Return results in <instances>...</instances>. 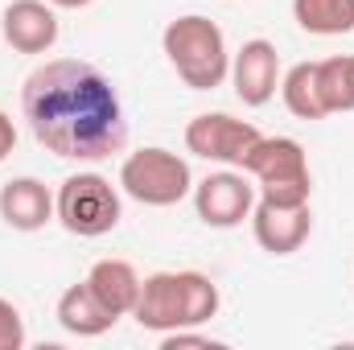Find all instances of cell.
I'll return each mask as SVG.
<instances>
[{"label":"cell","instance_id":"obj_1","mask_svg":"<svg viewBox=\"0 0 354 350\" xmlns=\"http://www.w3.org/2000/svg\"><path fill=\"white\" fill-rule=\"evenodd\" d=\"M21 111L33 140L62 161H107L128 145L124 103L111 79L83 58H54L21 87Z\"/></svg>","mask_w":354,"mask_h":350},{"label":"cell","instance_id":"obj_2","mask_svg":"<svg viewBox=\"0 0 354 350\" xmlns=\"http://www.w3.org/2000/svg\"><path fill=\"white\" fill-rule=\"evenodd\" d=\"M214 313H218V284L202 272H153V276H145L136 309H132L140 330H153V334L206 326Z\"/></svg>","mask_w":354,"mask_h":350},{"label":"cell","instance_id":"obj_3","mask_svg":"<svg viewBox=\"0 0 354 350\" xmlns=\"http://www.w3.org/2000/svg\"><path fill=\"white\" fill-rule=\"evenodd\" d=\"M165 58L177 71V79L194 91H214L223 87V79L231 75V54H227V37L210 17H177L161 33Z\"/></svg>","mask_w":354,"mask_h":350},{"label":"cell","instance_id":"obj_4","mask_svg":"<svg viewBox=\"0 0 354 350\" xmlns=\"http://www.w3.org/2000/svg\"><path fill=\"white\" fill-rule=\"evenodd\" d=\"M243 174L256 177V194L280 206H301L313 194L309 157L292 136H260L243 157Z\"/></svg>","mask_w":354,"mask_h":350},{"label":"cell","instance_id":"obj_5","mask_svg":"<svg viewBox=\"0 0 354 350\" xmlns=\"http://www.w3.org/2000/svg\"><path fill=\"white\" fill-rule=\"evenodd\" d=\"M54 219L79 235V239H99L107 231L120 227L124 206H120V190L103 174H71L58 185L54 198Z\"/></svg>","mask_w":354,"mask_h":350},{"label":"cell","instance_id":"obj_6","mask_svg":"<svg viewBox=\"0 0 354 350\" xmlns=\"http://www.w3.org/2000/svg\"><path fill=\"white\" fill-rule=\"evenodd\" d=\"M120 185L140 206H177L194 190V174L169 149H136L120 165Z\"/></svg>","mask_w":354,"mask_h":350},{"label":"cell","instance_id":"obj_7","mask_svg":"<svg viewBox=\"0 0 354 350\" xmlns=\"http://www.w3.org/2000/svg\"><path fill=\"white\" fill-rule=\"evenodd\" d=\"M264 132L248 120H235L227 111H206V116H194L185 124V149L194 157H206V161H218V165H235L243 169V157L252 153V145L260 140Z\"/></svg>","mask_w":354,"mask_h":350},{"label":"cell","instance_id":"obj_8","mask_svg":"<svg viewBox=\"0 0 354 350\" xmlns=\"http://www.w3.org/2000/svg\"><path fill=\"white\" fill-rule=\"evenodd\" d=\"M252 206H256V185L243 174L223 169L194 185V210L206 227H218V231L239 227L243 219H252Z\"/></svg>","mask_w":354,"mask_h":350},{"label":"cell","instance_id":"obj_9","mask_svg":"<svg viewBox=\"0 0 354 350\" xmlns=\"http://www.w3.org/2000/svg\"><path fill=\"white\" fill-rule=\"evenodd\" d=\"M252 231H256V243L272 252V256H292L305 248L309 231H313V214H309V202L301 206H280V202H268L256 198L252 206Z\"/></svg>","mask_w":354,"mask_h":350},{"label":"cell","instance_id":"obj_10","mask_svg":"<svg viewBox=\"0 0 354 350\" xmlns=\"http://www.w3.org/2000/svg\"><path fill=\"white\" fill-rule=\"evenodd\" d=\"M231 83L235 95L248 107H264L280 87V54L268 37H252L243 42V50L231 58Z\"/></svg>","mask_w":354,"mask_h":350},{"label":"cell","instance_id":"obj_11","mask_svg":"<svg viewBox=\"0 0 354 350\" xmlns=\"http://www.w3.org/2000/svg\"><path fill=\"white\" fill-rule=\"evenodd\" d=\"M0 29L17 54H46L58 42V17L50 0H12L0 17Z\"/></svg>","mask_w":354,"mask_h":350},{"label":"cell","instance_id":"obj_12","mask_svg":"<svg viewBox=\"0 0 354 350\" xmlns=\"http://www.w3.org/2000/svg\"><path fill=\"white\" fill-rule=\"evenodd\" d=\"M0 219L12 231H41L54 219V194L37 177H12L0 185Z\"/></svg>","mask_w":354,"mask_h":350},{"label":"cell","instance_id":"obj_13","mask_svg":"<svg viewBox=\"0 0 354 350\" xmlns=\"http://www.w3.org/2000/svg\"><path fill=\"white\" fill-rule=\"evenodd\" d=\"M87 288L95 293V301L120 322L136 309V297H140V276L128 260H99L91 264L87 272Z\"/></svg>","mask_w":354,"mask_h":350},{"label":"cell","instance_id":"obj_14","mask_svg":"<svg viewBox=\"0 0 354 350\" xmlns=\"http://www.w3.org/2000/svg\"><path fill=\"white\" fill-rule=\"evenodd\" d=\"M58 326L66 334H75V338H99V334H107L115 326V317L95 301V293H91L87 280H83V284H71L58 297Z\"/></svg>","mask_w":354,"mask_h":350},{"label":"cell","instance_id":"obj_15","mask_svg":"<svg viewBox=\"0 0 354 350\" xmlns=\"http://www.w3.org/2000/svg\"><path fill=\"white\" fill-rule=\"evenodd\" d=\"M292 17L305 33L342 37L354 29V0H292Z\"/></svg>","mask_w":354,"mask_h":350},{"label":"cell","instance_id":"obj_16","mask_svg":"<svg viewBox=\"0 0 354 350\" xmlns=\"http://www.w3.org/2000/svg\"><path fill=\"white\" fill-rule=\"evenodd\" d=\"M280 95L284 107L297 120H326V103H322V87H317V62H297L284 79H280Z\"/></svg>","mask_w":354,"mask_h":350},{"label":"cell","instance_id":"obj_17","mask_svg":"<svg viewBox=\"0 0 354 350\" xmlns=\"http://www.w3.org/2000/svg\"><path fill=\"white\" fill-rule=\"evenodd\" d=\"M317 87H322V103L330 116L354 111V54L317 62Z\"/></svg>","mask_w":354,"mask_h":350},{"label":"cell","instance_id":"obj_18","mask_svg":"<svg viewBox=\"0 0 354 350\" xmlns=\"http://www.w3.org/2000/svg\"><path fill=\"white\" fill-rule=\"evenodd\" d=\"M25 347V317L12 301L0 297V350H21Z\"/></svg>","mask_w":354,"mask_h":350},{"label":"cell","instance_id":"obj_19","mask_svg":"<svg viewBox=\"0 0 354 350\" xmlns=\"http://www.w3.org/2000/svg\"><path fill=\"white\" fill-rule=\"evenodd\" d=\"M12 149H17V128H12V120L0 111V161H4Z\"/></svg>","mask_w":354,"mask_h":350},{"label":"cell","instance_id":"obj_20","mask_svg":"<svg viewBox=\"0 0 354 350\" xmlns=\"http://www.w3.org/2000/svg\"><path fill=\"white\" fill-rule=\"evenodd\" d=\"M54 8H87L91 0H50Z\"/></svg>","mask_w":354,"mask_h":350}]
</instances>
